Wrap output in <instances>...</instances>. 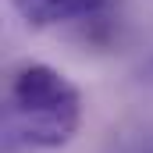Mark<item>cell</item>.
Here are the masks:
<instances>
[{
	"instance_id": "obj_1",
	"label": "cell",
	"mask_w": 153,
	"mask_h": 153,
	"mask_svg": "<svg viewBox=\"0 0 153 153\" xmlns=\"http://www.w3.org/2000/svg\"><path fill=\"white\" fill-rule=\"evenodd\" d=\"M82 125V93L75 82L43 64L22 61L4 89V146L7 150H61Z\"/></svg>"
},
{
	"instance_id": "obj_2",
	"label": "cell",
	"mask_w": 153,
	"mask_h": 153,
	"mask_svg": "<svg viewBox=\"0 0 153 153\" xmlns=\"http://www.w3.org/2000/svg\"><path fill=\"white\" fill-rule=\"evenodd\" d=\"M18 18L32 29H53V25H96L114 14V0H11Z\"/></svg>"
},
{
	"instance_id": "obj_3",
	"label": "cell",
	"mask_w": 153,
	"mask_h": 153,
	"mask_svg": "<svg viewBox=\"0 0 153 153\" xmlns=\"http://www.w3.org/2000/svg\"><path fill=\"white\" fill-rule=\"evenodd\" d=\"M150 71H153V64H150Z\"/></svg>"
}]
</instances>
